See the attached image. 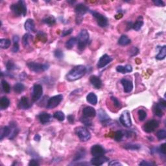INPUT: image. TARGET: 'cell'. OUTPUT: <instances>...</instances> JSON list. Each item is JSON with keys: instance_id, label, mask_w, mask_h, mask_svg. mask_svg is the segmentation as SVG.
Listing matches in <instances>:
<instances>
[{"instance_id": "obj_8", "label": "cell", "mask_w": 166, "mask_h": 166, "mask_svg": "<svg viewBox=\"0 0 166 166\" xmlns=\"http://www.w3.org/2000/svg\"><path fill=\"white\" fill-rule=\"evenodd\" d=\"M63 99V95L61 94H59L57 95H54L52 97L48 100L47 103L46 107L47 108L51 109L56 107L59 105V104L61 103V101Z\"/></svg>"}, {"instance_id": "obj_44", "label": "cell", "mask_w": 166, "mask_h": 166, "mask_svg": "<svg viewBox=\"0 0 166 166\" xmlns=\"http://www.w3.org/2000/svg\"><path fill=\"white\" fill-rule=\"evenodd\" d=\"M157 137L158 140H163L166 138V131L164 129L158 130L157 133Z\"/></svg>"}, {"instance_id": "obj_46", "label": "cell", "mask_w": 166, "mask_h": 166, "mask_svg": "<svg viewBox=\"0 0 166 166\" xmlns=\"http://www.w3.org/2000/svg\"><path fill=\"white\" fill-rule=\"evenodd\" d=\"M110 99H111V100L112 101L114 105L115 106H116V107H118V108L121 107V104L120 103V101H119L117 98L115 97H114V96H112L110 97Z\"/></svg>"}, {"instance_id": "obj_23", "label": "cell", "mask_w": 166, "mask_h": 166, "mask_svg": "<svg viewBox=\"0 0 166 166\" xmlns=\"http://www.w3.org/2000/svg\"><path fill=\"white\" fill-rule=\"evenodd\" d=\"M86 156V151L85 150V149H81L77 151V152L76 153V154L74 156L73 158V161L74 162H77L83 159Z\"/></svg>"}, {"instance_id": "obj_13", "label": "cell", "mask_w": 166, "mask_h": 166, "mask_svg": "<svg viewBox=\"0 0 166 166\" xmlns=\"http://www.w3.org/2000/svg\"><path fill=\"white\" fill-rule=\"evenodd\" d=\"M112 61V58L108 54H104L99 58L97 63V68H103L104 67L108 65Z\"/></svg>"}, {"instance_id": "obj_41", "label": "cell", "mask_w": 166, "mask_h": 166, "mask_svg": "<svg viewBox=\"0 0 166 166\" xmlns=\"http://www.w3.org/2000/svg\"><path fill=\"white\" fill-rule=\"evenodd\" d=\"M138 119L140 121H144L146 118H147V112H145V110H142V109H140V110H138Z\"/></svg>"}, {"instance_id": "obj_32", "label": "cell", "mask_w": 166, "mask_h": 166, "mask_svg": "<svg viewBox=\"0 0 166 166\" xmlns=\"http://www.w3.org/2000/svg\"><path fill=\"white\" fill-rule=\"evenodd\" d=\"M11 45V41L9 39L3 38L0 40V47L2 49H8Z\"/></svg>"}, {"instance_id": "obj_2", "label": "cell", "mask_w": 166, "mask_h": 166, "mask_svg": "<svg viewBox=\"0 0 166 166\" xmlns=\"http://www.w3.org/2000/svg\"><path fill=\"white\" fill-rule=\"evenodd\" d=\"M11 9L16 16H26L27 14V6L24 1L19 0L16 4H12L11 6Z\"/></svg>"}, {"instance_id": "obj_7", "label": "cell", "mask_w": 166, "mask_h": 166, "mask_svg": "<svg viewBox=\"0 0 166 166\" xmlns=\"http://www.w3.org/2000/svg\"><path fill=\"white\" fill-rule=\"evenodd\" d=\"M91 14L95 18L97 23L101 27H105L108 25V19L106 17L98 12L95 11H90Z\"/></svg>"}, {"instance_id": "obj_36", "label": "cell", "mask_w": 166, "mask_h": 166, "mask_svg": "<svg viewBox=\"0 0 166 166\" xmlns=\"http://www.w3.org/2000/svg\"><path fill=\"white\" fill-rule=\"evenodd\" d=\"M14 91H15L16 93H21L22 91L24 90L25 89V86L23 85V84L21 83H16L15 85L14 86Z\"/></svg>"}, {"instance_id": "obj_16", "label": "cell", "mask_w": 166, "mask_h": 166, "mask_svg": "<svg viewBox=\"0 0 166 166\" xmlns=\"http://www.w3.org/2000/svg\"><path fill=\"white\" fill-rule=\"evenodd\" d=\"M18 108L20 109H23V110H27V109L29 108L31 106V104L29 102L28 98L27 97H22L19 101L18 104Z\"/></svg>"}, {"instance_id": "obj_6", "label": "cell", "mask_w": 166, "mask_h": 166, "mask_svg": "<svg viewBox=\"0 0 166 166\" xmlns=\"http://www.w3.org/2000/svg\"><path fill=\"white\" fill-rule=\"evenodd\" d=\"M27 66H28L29 70L35 73L43 72V71L48 70L49 68L48 64H40L34 63V62H30V63H27Z\"/></svg>"}, {"instance_id": "obj_53", "label": "cell", "mask_w": 166, "mask_h": 166, "mask_svg": "<svg viewBox=\"0 0 166 166\" xmlns=\"http://www.w3.org/2000/svg\"><path fill=\"white\" fill-rule=\"evenodd\" d=\"M73 31V29L71 28L70 29H68V30H66V31H64L63 32V33H62V37H64L67 35H69V34H70L71 33H72Z\"/></svg>"}, {"instance_id": "obj_45", "label": "cell", "mask_w": 166, "mask_h": 166, "mask_svg": "<svg viewBox=\"0 0 166 166\" xmlns=\"http://www.w3.org/2000/svg\"><path fill=\"white\" fill-rule=\"evenodd\" d=\"M54 56L56 58H63V56H64V53L63 51H61L60 49H57V50H56L54 52Z\"/></svg>"}, {"instance_id": "obj_50", "label": "cell", "mask_w": 166, "mask_h": 166, "mask_svg": "<svg viewBox=\"0 0 166 166\" xmlns=\"http://www.w3.org/2000/svg\"><path fill=\"white\" fill-rule=\"evenodd\" d=\"M139 52V49H138L136 47H133L132 48H131L130 50V56H135Z\"/></svg>"}, {"instance_id": "obj_5", "label": "cell", "mask_w": 166, "mask_h": 166, "mask_svg": "<svg viewBox=\"0 0 166 166\" xmlns=\"http://www.w3.org/2000/svg\"><path fill=\"white\" fill-rule=\"evenodd\" d=\"M75 132L81 142H87L91 138V134L87 128L83 127H78L75 128Z\"/></svg>"}, {"instance_id": "obj_54", "label": "cell", "mask_w": 166, "mask_h": 166, "mask_svg": "<svg viewBox=\"0 0 166 166\" xmlns=\"http://www.w3.org/2000/svg\"><path fill=\"white\" fill-rule=\"evenodd\" d=\"M109 165L111 166H120V165H122V164L120 162H118V160H113L111 161V162L108 163Z\"/></svg>"}, {"instance_id": "obj_40", "label": "cell", "mask_w": 166, "mask_h": 166, "mask_svg": "<svg viewBox=\"0 0 166 166\" xmlns=\"http://www.w3.org/2000/svg\"><path fill=\"white\" fill-rule=\"evenodd\" d=\"M124 136V134L121 130H118L114 133V138L116 141V142H120L123 140Z\"/></svg>"}, {"instance_id": "obj_58", "label": "cell", "mask_w": 166, "mask_h": 166, "mask_svg": "<svg viewBox=\"0 0 166 166\" xmlns=\"http://www.w3.org/2000/svg\"><path fill=\"white\" fill-rule=\"evenodd\" d=\"M40 139H41V137H40V136L39 134H35V136H34V140H35V141H37V142H39V141L40 140Z\"/></svg>"}, {"instance_id": "obj_43", "label": "cell", "mask_w": 166, "mask_h": 166, "mask_svg": "<svg viewBox=\"0 0 166 166\" xmlns=\"http://www.w3.org/2000/svg\"><path fill=\"white\" fill-rule=\"evenodd\" d=\"M31 36L30 34L27 33V34H25L23 38H22V44H23V45L24 47H27L29 46V38H31Z\"/></svg>"}, {"instance_id": "obj_38", "label": "cell", "mask_w": 166, "mask_h": 166, "mask_svg": "<svg viewBox=\"0 0 166 166\" xmlns=\"http://www.w3.org/2000/svg\"><path fill=\"white\" fill-rule=\"evenodd\" d=\"M80 121L82 123L84 124V125L86 126V127H90L91 125H92V122H91V121L90 120V119H89V118L85 117V116L81 117L80 119Z\"/></svg>"}, {"instance_id": "obj_17", "label": "cell", "mask_w": 166, "mask_h": 166, "mask_svg": "<svg viewBox=\"0 0 166 166\" xmlns=\"http://www.w3.org/2000/svg\"><path fill=\"white\" fill-rule=\"evenodd\" d=\"M121 83L122 84L124 91H125V93H130V91L132 90L133 84L132 83V81L127 80V79H121Z\"/></svg>"}, {"instance_id": "obj_35", "label": "cell", "mask_w": 166, "mask_h": 166, "mask_svg": "<svg viewBox=\"0 0 166 166\" xmlns=\"http://www.w3.org/2000/svg\"><path fill=\"white\" fill-rule=\"evenodd\" d=\"M163 109L160 107V106H158V104L157 105H155L154 108H153V112H154V114L157 116L158 117H162L163 114Z\"/></svg>"}, {"instance_id": "obj_42", "label": "cell", "mask_w": 166, "mask_h": 166, "mask_svg": "<svg viewBox=\"0 0 166 166\" xmlns=\"http://www.w3.org/2000/svg\"><path fill=\"white\" fill-rule=\"evenodd\" d=\"M6 68L8 71H13L17 69V66L11 60H9L6 64Z\"/></svg>"}, {"instance_id": "obj_11", "label": "cell", "mask_w": 166, "mask_h": 166, "mask_svg": "<svg viewBox=\"0 0 166 166\" xmlns=\"http://www.w3.org/2000/svg\"><path fill=\"white\" fill-rule=\"evenodd\" d=\"M159 126V123L157 120H150L144 124L143 126V129L147 133L153 132Z\"/></svg>"}, {"instance_id": "obj_15", "label": "cell", "mask_w": 166, "mask_h": 166, "mask_svg": "<svg viewBox=\"0 0 166 166\" xmlns=\"http://www.w3.org/2000/svg\"><path fill=\"white\" fill-rule=\"evenodd\" d=\"M98 118L101 122L103 124V125L108 124L109 121H110V118L103 109H99L98 110Z\"/></svg>"}, {"instance_id": "obj_51", "label": "cell", "mask_w": 166, "mask_h": 166, "mask_svg": "<svg viewBox=\"0 0 166 166\" xmlns=\"http://www.w3.org/2000/svg\"><path fill=\"white\" fill-rule=\"evenodd\" d=\"M157 104L158 105V106H160V107L163 109V110H164L166 108V101L164 99H161L159 101V102Z\"/></svg>"}, {"instance_id": "obj_27", "label": "cell", "mask_w": 166, "mask_h": 166, "mask_svg": "<svg viewBox=\"0 0 166 166\" xmlns=\"http://www.w3.org/2000/svg\"><path fill=\"white\" fill-rule=\"evenodd\" d=\"M166 56V46H163L162 47H160L159 53L156 56V59L158 60H163Z\"/></svg>"}, {"instance_id": "obj_52", "label": "cell", "mask_w": 166, "mask_h": 166, "mask_svg": "<svg viewBox=\"0 0 166 166\" xmlns=\"http://www.w3.org/2000/svg\"><path fill=\"white\" fill-rule=\"evenodd\" d=\"M153 3L155 5L158 6V7H164L165 6V3L162 0H156V1H153Z\"/></svg>"}, {"instance_id": "obj_18", "label": "cell", "mask_w": 166, "mask_h": 166, "mask_svg": "<svg viewBox=\"0 0 166 166\" xmlns=\"http://www.w3.org/2000/svg\"><path fill=\"white\" fill-rule=\"evenodd\" d=\"M90 81L93 87L96 89H100L102 86V81L97 76L91 75L90 78Z\"/></svg>"}, {"instance_id": "obj_21", "label": "cell", "mask_w": 166, "mask_h": 166, "mask_svg": "<svg viewBox=\"0 0 166 166\" xmlns=\"http://www.w3.org/2000/svg\"><path fill=\"white\" fill-rule=\"evenodd\" d=\"M51 117L52 116L47 112H42L38 116L39 120L40 121V123L43 124V125H45V124L49 123L51 120Z\"/></svg>"}, {"instance_id": "obj_37", "label": "cell", "mask_w": 166, "mask_h": 166, "mask_svg": "<svg viewBox=\"0 0 166 166\" xmlns=\"http://www.w3.org/2000/svg\"><path fill=\"white\" fill-rule=\"evenodd\" d=\"M1 87L4 92L9 93L11 91V86H10L9 84L5 80L1 81Z\"/></svg>"}, {"instance_id": "obj_29", "label": "cell", "mask_w": 166, "mask_h": 166, "mask_svg": "<svg viewBox=\"0 0 166 166\" xmlns=\"http://www.w3.org/2000/svg\"><path fill=\"white\" fill-rule=\"evenodd\" d=\"M42 22L44 24H46L49 26H53V25L55 24L56 23V19L54 18V17L53 16H47L46 18H44L42 19Z\"/></svg>"}, {"instance_id": "obj_3", "label": "cell", "mask_w": 166, "mask_h": 166, "mask_svg": "<svg viewBox=\"0 0 166 166\" xmlns=\"http://www.w3.org/2000/svg\"><path fill=\"white\" fill-rule=\"evenodd\" d=\"M90 34L86 30H82L79 34L77 38V48L80 51H83L85 49L86 46L88 44Z\"/></svg>"}, {"instance_id": "obj_48", "label": "cell", "mask_w": 166, "mask_h": 166, "mask_svg": "<svg viewBox=\"0 0 166 166\" xmlns=\"http://www.w3.org/2000/svg\"><path fill=\"white\" fill-rule=\"evenodd\" d=\"M165 143H162V145H160V147L159 149H158V151L161 153V154H162L163 155H165V153H166V151H165Z\"/></svg>"}, {"instance_id": "obj_49", "label": "cell", "mask_w": 166, "mask_h": 166, "mask_svg": "<svg viewBox=\"0 0 166 166\" xmlns=\"http://www.w3.org/2000/svg\"><path fill=\"white\" fill-rule=\"evenodd\" d=\"M140 165H145V166H152L155 165L156 163L152 162H149V161H142V162L140 163Z\"/></svg>"}, {"instance_id": "obj_30", "label": "cell", "mask_w": 166, "mask_h": 166, "mask_svg": "<svg viewBox=\"0 0 166 166\" xmlns=\"http://www.w3.org/2000/svg\"><path fill=\"white\" fill-rule=\"evenodd\" d=\"M142 16H139V18L136 20L134 24L132 25V28L134 29L135 31H138L142 29V26H143V21L142 19V18H141Z\"/></svg>"}, {"instance_id": "obj_25", "label": "cell", "mask_w": 166, "mask_h": 166, "mask_svg": "<svg viewBox=\"0 0 166 166\" xmlns=\"http://www.w3.org/2000/svg\"><path fill=\"white\" fill-rule=\"evenodd\" d=\"M11 130L10 127H8V126H5V127H2L1 129V134H0V139L2 140L4 138L7 137L10 135L11 134Z\"/></svg>"}, {"instance_id": "obj_28", "label": "cell", "mask_w": 166, "mask_h": 166, "mask_svg": "<svg viewBox=\"0 0 166 166\" xmlns=\"http://www.w3.org/2000/svg\"><path fill=\"white\" fill-rule=\"evenodd\" d=\"M130 39L125 35H122L118 40V44L120 46H127L128 44H130Z\"/></svg>"}, {"instance_id": "obj_47", "label": "cell", "mask_w": 166, "mask_h": 166, "mask_svg": "<svg viewBox=\"0 0 166 166\" xmlns=\"http://www.w3.org/2000/svg\"><path fill=\"white\" fill-rule=\"evenodd\" d=\"M116 71H117L119 73H121L123 74L127 73V71H126L125 66H117V68H116Z\"/></svg>"}, {"instance_id": "obj_20", "label": "cell", "mask_w": 166, "mask_h": 166, "mask_svg": "<svg viewBox=\"0 0 166 166\" xmlns=\"http://www.w3.org/2000/svg\"><path fill=\"white\" fill-rule=\"evenodd\" d=\"M24 28L27 31L34 32L35 31V26L33 19H27L24 24Z\"/></svg>"}, {"instance_id": "obj_34", "label": "cell", "mask_w": 166, "mask_h": 166, "mask_svg": "<svg viewBox=\"0 0 166 166\" xmlns=\"http://www.w3.org/2000/svg\"><path fill=\"white\" fill-rule=\"evenodd\" d=\"M124 148L127 150L136 151L139 150L141 148V146L139 144H133V143H127L124 145Z\"/></svg>"}, {"instance_id": "obj_22", "label": "cell", "mask_w": 166, "mask_h": 166, "mask_svg": "<svg viewBox=\"0 0 166 166\" xmlns=\"http://www.w3.org/2000/svg\"><path fill=\"white\" fill-rule=\"evenodd\" d=\"M10 128H11V134H10L9 139L12 140L16 137L17 134H18L19 130H18V128H17V126L16 125L15 122H14V121H12V122L10 123Z\"/></svg>"}, {"instance_id": "obj_31", "label": "cell", "mask_w": 166, "mask_h": 166, "mask_svg": "<svg viewBox=\"0 0 166 166\" xmlns=\"http://www.w3.org/2000/svg\"><path fill=\"white\" fill-rule=\"evenodd\" d=\"M77 43V38L75 37H72L66 42V48L68 49H72Z\"/></svg>"}, {"instance_id": "obj_1", "label": "cell", "mask_w": 166, "mask_h": 166, "mask_svg": "<svg viewBox=\"0 0 166 166\" xmlns=\"http://www.w3.org/2000/svg\"><path fill=\"white\" fill-rule=\"evenodd\" d=\"M86 73V68L85 66H77L69 71L66 75V79L69 81H75L83 77Z\"/></svg>"}, {"instance_id": "obj_14", "label": "cell", "mask_w": 166, "mask_h": 166, "mask_svg": "<svg viewBox=\"0 0 166 166\" xmlns=\"http://www.w3.org/2000/svg\"><path fill=\"white\" fill-rule=\"evenodd\" d=\"M109 160V158L106 157L105 156H100V157H93V158H91L90 161L91 164L96 166H99L103 165V163L107 162Z\"/></svg>"}, {"instance_id": "obj_26", "label": "cell", "mask_w": 166, "mask_h": 166, "mask_svg": "<svg viewBox=\"0 0 166 166\" xmlns=\"http://www.w3.org/2000/svg\"><path fill=\"white\" fill-rule=\"evenodd\" d=\"M10 105V101L7 97H2L0 99V108L1 110L7 108Z\"/></svg>"}, {"instance_id": "obj_9", "label": "cell", "mask_w": 166, "mask_h": 166, "mask_svg": "<svg viewBox=\"0 0 166 166\" xmlns=\"http://www.w3.org/2000/svg\"><path fill=\"white\" fill-rule=\"evenodd\" d=\"M43 93V88L42 85L39 84H35L33 86V92H32V101L33 102L38 101L41 98Z\"/></svg>"}, {"instance_id": "obj_56", "label": "cell", "mask_w": 166, "mask_h": 166, "mask_svg": "<svg viewBox=\"0 0 166 166\" xmlns=\"http://www.w3.org/2000/svg\"><path fill=\"white\" fill-rule=\"evenodd\" d=\"M68 121L70 123L73 124L75 122V118H74V116L73 115H69L68 116Z\"/></svg>"}, {"instance_id": "obj_19", "label": "cell", "mask_w": 166, "mask_h": 166, "mask_svg": "<svg viewBox=\"0 0 166 166\" xmlns=\"http://www.w3.org/2000/svg\"><path fill=\"white\" fill-rule=\"evenodd\" d=\"M83 114L87 118H93L96 116V111L91 106H86L83 110Z\"/></svg>"}, {"instance_id": "obj_57", "label": "cell", "mask_w": 166, "mask_h": 166, "mask_svg": "<svg viewBox=\"0 0 166 166\" xmlns=\"http://www.w3.org/2000/svg\"><path fill=\"white\" fill-rule=\"evenodd\" d=\"M125 67L126 71H127V73L131 72V71H132V68L130 65H128V64H127V65H126Z\"/></svg>"}, {"instance_id": "obj_4", "label": "cell", "mask_w": 166, "mask_h": 166, "mask_svg": "<svg viewBox=\"0 0 166 166\" xmlns=\"http://www.w3.org/2000/svg\"><path fill=\"white\" fill-rule=\"evenodd\" d=\"M88 7L83 3H79L76 5L75 12L76 14V24H80L83 21V16L88 11Z\"/></svg>"}, {"instance_id": "obj_12", "label": "cell", "mask_w": 166, "mask_h": 166, "mask_svg": "<svg viewBox=\"0 0 166 166\" xmlns=\"http://www.w3.org/2000/svg\"><path fill=\"white\" fill-rule=\"evenodd\" d=\"M91 154L93 157H100L105 154L106 151L100 145H94L91 147Z\"/></svg>"}, {"instance_id": "obj_24", "label": "cell", "mask_w": 166, "mask_h": 166, "mask_svg": "<svg viewBox=\"0 0 166 166\" xmlns=\"http://www.w3.org/2000/svg\"><path fill=\"white\" fill-rule=\"evenodd\" d=\"M86 100L91 105H95L97 103V97L94 93L91 92L86 97Z\"/></svg>"}, {"instance_id": "obj_10", "label": "cell", "mask_w": 166, "mask_h": 166, "mask_svg": "<svg viewBox=\"0 0 166 166\" xmlns=\"http://www.w3.org/2000/svg\"><path fill=\"white\" fill-rule=\"evenodd\" d=\"M120 123L122 124L124 127L127 128L130 127L131 125H132V121H131L129 111L125 110L123 112L120 118Z\"/></svg>"}, {"instance_id": "obj_55", "label": "cell", "mask_w": 166, "mask_h": 166, "mask_svg": "<svg viewBox=\"0 0 166 166\" xmlns=\"http://www.w3.org/2000/svg\"><path fill=\"white\" fill-rule=\"evenodd\" d=\"M40 163H38V160H31L30 162L29 163V165H31V166H36V165H39Z\"/></svg>"}, {"instance_id": "obj_39", "label": "cell", "mask_w": 166, "mask_h": 166, "mask_svg": "<svg viewBox=\"0 0 166 166\" xmlns=\"http://www.w3.org/2000/svg\"><path fill=\"white\" fill-rule=\"evenodd\" d=\"M53 118L60 121H63L64 119H65V115H64V114L63 112H61V111H58V112H56L54 114Z\"/></svg>"}, {"instance_id": "obj_33", "label": "cell", "mask_w": 166, "mask_h": 166, "mask_svg": "<svg viewBox=\"0 0 166 166\" xmlns=\"http://www.w3.org/2000/svg\"><path fill=\"white\" fill-rule=\"evenodd\" d=\"M12 41H13V47H12V51L14 53H16L19 50V37L18 36H14L12 38Z\"/></svg>"}]
</instances>
